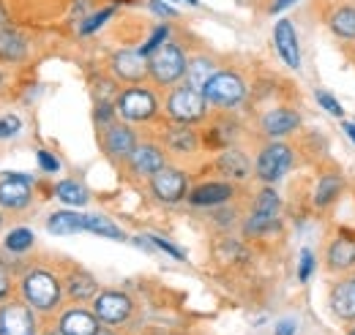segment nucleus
Wrapping results in <instances>:
<instances>
[{"mask_svg": "<svg viewBox=\"0 0 355 335\" xmlns=\"http://www.w3.org/2000/svg\"><path fill=\"white\" fill-rule=\"evenodd\" d=\"M186 55L180 52V46L164 42L150 57H148V74L159 84H173L186 74Z\"/></svg>", "mask_w": 355, "mask_h": 335, "instance_id": "obj_1", "label": "nucleus"}, {"mask_svg": "<svg viewBox=\"0 0 355 335\" xmlns=\"http://www.w3.org/2000/svg\"><path fill=\"white\" fill-rule=\"evenodd\" d=\"M22 294L36 311H52L60 302V284L52 273L46 270H33L22 278Z\"/></svg>", "mask_w": 355, "mask_h": 335, "instance_id": "obj_2", "label": "nucleus"}, {"mask_svg": "<svg viewBox=\"0 0 355 335\" xmlns=\"http://www.w3.org/2000/svg\"><path fill=\"white\" fill-rule=\"evenodd\" d=\"M205 96L200 93V90H191V87H178L175 93L170 96V101H167V112H170V118L178 120V123H194V120H200L202 115H205Z\"/></svg>", "mask_w": 355, "mask_h": 335, "instance_id": "obj_3", "label": "nucleus"}, {"mask_svg": "<svg viewBox=\"0 0 355 335\" xmlns=\"http://www.w3.org/2000/svg\"><path fill=\"white\" fill-rule=\"evenodd\" d=\"M279 208H282L279 194L273 188H263L257 202H254L249 221H246V235H266V232H270L276 226V221H279Z\"/></svg>", "mask_w": 355, "mask_h": 335, "instance_id": "obj_4", "label": "nucleus"}, {"mask_svg": "<svg viewBox=\"0 0 355 335\" xmlns=\"http://www.w3.org/2000/svg\"><path fill=\"white\" fill-rule=\"evenodd\" d=\"M246 87H243V80L238 74H230V71H219L214 74V80L205 84L202 96L208 104H216V107H232L243 98Z\"/></svg>", "mask_w": 355, "mask_h": 335, "instance_id": "obj_5", "label": "nucleus"}, {"mask_svg": "<svg viewBox=\"0 0 355 335\" xmlns=\"http://www.w3.org/2000/svg\"><path fill=\"white\" fill-rule=\"evenodd\" d=\"M290 164H293V150L282 142H270L257 159V177L266 183H276L287 174Z\"/></svg>", "mask_w": 355, "mask_h": 335, "instance_id": "obj_6", "label": "nucleus"}, {"mask_svg": "<svg viewBox=\"0 0 355 335\" xmlns=\"http://www.w3.org/2000/svg\"><path fill=\"white\" fill-rule=\"evenodd\" d=\"M118 112H121V118L134 120V123L150 120L156 115V98L148 90H142V87L123 90L121 98H118Z\"/></svg>", "mask_w": 355, "mask_h": 335, "instance_id": "obj_7", "label": "nucleus"}, {"mask_svg": "<svg viewBox=\"0 0 355 335\" xmlns=\"http://www.w3.org/2000/svg\"><path fill=\"white\" fill-rule=\"evenodd\" d=\"M36 322L25 302H8L0 311V335H33Z\"/></svg>", "mask_w": 355, "mask_h": 335, "instance_id": "obj_8", "label": "nucleus"}, {"mask_svg": "<svg viewBox=\"0 0 355 335\" xmlns=\"http://www.w3.org/2000/svg\"><path fill=\"white\" fill-rule=\"evenodd\" d=\"M96 316L107 325H121L132 314V300L123 292H101L96 297Z\"/></svg>", "mask_w": 355, "mask_h": 335, "instance_id": "obj_9", "label": "nucleus"}, {"mask_svg": "<svg viewBox=\"0 0 355 335\" xmlns=\"http://www.w3.org/2000/svg\"><path fill=\"white\" fill-rule=\"evenodd\" d=\"M31 177L28 174H6L0 180V208L22 210L31 202Z\"/></svg>", "mask_w": 355, "mask_h": 335, "instance_id": "obj_10", "label": "nucleus"}, {"mask_svg": "<svg viewBox=\"0 0 355 335\" xmlns=\"http://www.w3.org/2000/svg\"><path fill=\"white\" fill-rule=\"evenodd\" d=\"M150 185H153V194H156L162 202H170V205H173V202H180V199L186 197V174H183L180 169L164 167L162 172L153 174Z\"/></svg>", "mask_w": 355, "mask_h": 335, "instance_id": "obj_11", "label": "nucleus"}, {"mask_svg": "<svg viewBox=\"0 0 355 335\" xmlns=\"http://www.w3.org/2000/svg\"><path fill=\"white\" fill-rule=\"evenodd\" d=\"M273 44H276V52L282 55V60L290 66V69H301V49H298V36H295V28L290 19H279L276 28H273Z\"/></svg>", "mask_w": 355, "mask_h": 335, "instance_id": "obj_12", "label": "nucleus"}, {"mask_svg": "<svg viewBox=\"0 0 355 335\" xmlns=\"http://www.w3.org/2000/svg\"><path fill=\"white\" fill-rule=\"evenodd\" d=\"M112 71L126 80V82H139L145 74H148V57L142 52H132V49H123L112 57Z\"/></svg>", "mask_w": 355, "mask_h": 335, "instance_id": "obj_13", "label": "nucleus"}, {"mask_svg": "<svg viewBox=\"0 0 355 335\" xmlns=\"http://www.w3.org/2000/svg\"><path fill=\"white\" fill-rule=\"evenodd\" d=\"M104 147L112 159H132V153L137 150V139H134L132 128L112 123L104 134Z\"/></svg>", "mask_w": 355, "mask_h": 335, "instance_id": "obj_14", "label": "nucleus"}, {"mask_svg": "<svg viewBox=\"0 0 355 335\" xmlns=\"http://www.w3.org/2000/svg\"><path fill=\"white\" fill-rule=\"evenodd\" d=\"M230 197H232L230 183H205L189 194V202L197 208H219L224 202H230Z\"/></svg>", "mask_w": 355, "mask_h": 335, "instance_id": "obj_15", "label": "nucleus"}, {"mask_svg": "<svg viewBox=\"0 0 355 335\" xmlns=\"http://www.w3.org/2000/svg\"><path fill=\"white\" fill-rule=\"evenodd\" d=\"M301 126V118L293 112V109H270L266 118H263V131H266L268 136H287V134H293L295 128Z\"/></svg>", "mask_w": 355, "mask_h": 335, "instance_id": "obj_16", "label": "nucleus"}, {"mask_svg": "<svg viewBox=\"0 0 355 335\" xmlns=\"http://www.w3.org/2000/svg\"><path fill=\"white\" fill-rule=\"evenodd\" d=\"M132 169L137 174H156L164 169V153L156 145H137L132 153Z\"/></svg>", "mask_w": 355, "mask_h": 335, "instance_id": "obj_17", "label": "nucleus"}, {"mask_svg": "<svg viewBox=\"0 0 355 335\" xmlns=\"http://www.w3.org/2000/svg\"><path fill=\"white\" fill-rule=\"evenodd\" d=\"M331 308L339 319H355V278L342 281L331 292Z\"/></svg>", "mask_w": 355, "mask_h": 335, "instance_id": "obj_18", "label": "nucleus"}, {"mask_svg": "<svg viewBox=\"0 0 355 335\" xmlns=\"http://www.w3.org/2000/svg\"><path fill=\"white\" fill-rule=\"evenodd\" d=\"M60 330L66 335H96L98 333V322L88 311H69L60 319Z\"/></svg>", "mask_w": 355, "mask_h": 335, "instance_id": "obj_19", "label": "nucleus"}, {"mask_svg": "<svg viewBox=\"0 0 355 335\" xmlns=\"http://www.w3.org/2000/svg\"><path fill=\"white\" fill-rule=\"evenodd\" d=\"M46 229L52 235H77V232H85V215L71 212V210L52 212L49 221H46Z\"/></svg>", "mask_w": 355, "mask_h": 335, "instance_id": "obj_20", "label": "nucleus"}, {"mask_svg": "<svg viewBox=\"0 0 355 335\" xmlns=\"http://www.w3.org/2000/svg\"><path fill=\"white\" fill-rule=\"evenodd\" d=\"M214 74H216L214 60H208V57H194V60L186 66V87L202 93L205 84L214 80Z\"/></svg>", "mask_w": 355, "mask_h": 335, "instance_id": "obj_21", "label": "nucleus"}, {"mask_svg": "<svg viewBox=\"0 0 355 335\" xmlns=\"http://www.w3.org/2000/svg\"><path fill=\"white\" fill-rule=\"evenodd\" d=\"M25 52H28V42H25L17 30H11V28H0V60H6V63H17V60L25 57Z\"/></svg>", "mask_w": 355, "mask_h": 335, "instance_id": "obj_22", "label": "nucleus"}, {"mask_svg": "<svg viewBox=\"0 0 355 335\" xmlns=\"http://www.w3.org/2000/svg\"><path fill=\"white\" fill-rule=\"evenodd\" d=\"M355 264V243L353 240H336L328 248V267L331 270H350Z\"/></svg>", "mask_w": 355, "mask_h": 335, "instance_id": "obj_23", "label": "nucleus"}, {"mask_svg": "<svg viewBox=\"0 0 355 335\" xmlns=\"http://www.w3.org/2000/svg\"><path fill=\"white\" fill-rule=\"evenodd\" d=\"M96 289H98V284H96V278L90 273L77 270V273H71L66 278V292L71 294L74 300H90L96 294Z\"/></svg>", "mask_w": 355, "mask_h": 335, "instance_id": "obj_24", "label": "nucleus"}, {"mask_svg": "<svg viewBox=\"0 0 355 335\" xmlns=\"http://www.w3.org/2000/svg\"><path fill=\"white\" fill-rule=\"evenodd\" d=\"M339 194H342V177L339 174H325V177H320V183L314 188V205L328 208V205L336 202Z\"/></svg>", "mask_w": 355, "mask_h": 335, "instance_id": "obj_25", "label": "nucleus"}, {"mask_svg": "<svg viewBox=\"0 0 355 335\" xmlns=\"http://www.w3.org/2000/svg\"><path fill=\"white\" fill-rule=\"evenodd\" d=\"M219 169H222L227 177H232V180H246L252 167H249V159L243 153L227 150V153H222V159H219Z\"/></svg>", "mask_w": 355, "mask_h": 335, "instance_id": "obj_26", "label": "nucleus"}, {"mask_svg": "<svg viewBox=\"0 0 355 335\" xmlns=\"http://www.w3.org/2000/svg\"><path fill=\"white\" fill-rule=\"evenodd\" d=\"M167 145L175 153H194L197 150V136H194V131L186 128V123H180V126L167 131Z\"/></svg>", "mask_w": 355, "mask_h": 335, "instance_id": "obj_27", "label": "nucleus"}, {"mask_svg": "<svg viewBox=\"0 0 355 335\" xmlns=\"http://www.w3.org/2000/svg\"><path fill=\"white\" fill-rule=\"evenodd\" d=\"M55 194H58L60 202H66V205H71V208H83V205L88 202V191H85V185H80V183H74V180H63V183H58Z\"/></svg>", "mask_w": 355, "mask_h": 335, "instance_id": "obj_28", "label": "nucleus"}, {"mask_svg": "<svg viewBox=\"0 0 355 335\" xmlns=\"http://www.w3.org/2000/svg\"><path fill=\"white\" fill-rule=\"evenodd\" d=\"M85 229L93 232V235H101V237H110V240H126L123 229L115 226L110 218L104 215H85Z\"/></svg>", "mask_w": 355, "mask_h": 335, "instance_id": "obj_29", "label": "nucleus"}, {"mask_svg": "<svg viewBox=\"0 0 355 335\" xmlns=\"http://www.w3.org/2000/svg\"><path fill=\"white\" fill-rule=\"evenodd\" d=\"M331 30L342 39H355V8H339L331 17Z\"/></svg>", "mask_w": 355, "mask_h": 335, "instance_id": "obj_30", "label": "nucleus"}, {"mask_svg": "<svg viewBox=\"0 0 355 335\" xmlns=\"http://www.w3.org/2000/svg\"><path fill=\"white\" fill-rule=\"evenodd\" d=\"M33 246V232L31 229H14V232H8V237H6V248L8 251H28Z\"/></svg>", "mask_w": 355, "mask_h": 335, "instance_id": "obj_31", "label": "nucleus"}, {"mask_svg": "<svg viewBox=\"0 0 355 335\" xmlns=\"http://www.w3.org/2000/svg\"><path fill=\"white\" fill-rule=\"evenodd\" d=\"M317 101H320V104H322V107H325V109H328L334 118H342V115H345L342 104H339V101H336L331 93H325V90H317Z\"/></svg>", "mask_w": 355, "mask_h": 335, "instance_id": "obj_32", "label": "nucleus"}, {"mask_svg": "<svg viewBox=\"0 0 355 335\" xmlns=\"http://www.w3.org/2000/svg\"><path fill=\"white\" fill-rule=\"evenodd\" d=\"M110 17H112V8H104V11L93 14L90 19H85V25L80 28V33H85V36H88V33H93L96 28H101V25H104V19H110Z\"/></svg>", "mask_w": 355, "mask_h": 335, "instance_id": "obj_33", "label": "nucleus"}, {"mask_svg": "<svg viewBox=\"0 0 355 335\" xmlns=\"http://www.w3.org/2000/svg\"><path fill=\"white\" fill-rule=\"evenodd\" d=\"M164 42H167V28H156V33L150 36V42L145 44L139 52H142V55H153V52H156Z\"/></svg>", "mask_w": 355, "mask_h": 335, "instance_id": "obj_34", "label": "nucleus"}, {"mask_svg": "<svg viewBox=\"0 0 355 335\" xmlns=\"http://www.w3.org/2000/svg\"><path fill=\"white\" fill-rule=\"evenodd\" d=\"M19 131V118H14V115H8V118H0V139H6V136H14Z\"/></svg>", "mask_w": 355, "mask_h": 335, "instance_id": "obj_35", "label": "nucleus"}, {"mask_svg": "<svg viewBox=\"0 0 355 335\" xmlns=\"http://www.w3.org/2000/svg\"><path fill=\"white\" fill-rule=\"evenodd\" d=\"M148 240H150V243H153L156 248H162V251H167V253H170V256H175V259H183V251H180V248H175L173 243H167L164 237H156V235H148Z\"/></svg>", "mask_w": 355, "mask_h": 335, "instance_id": "obj_36", "label": "nucleus"}, {"mask_svg": "<svg viewBox=\"0 0 355 335\" xmlns=\"http://www.w3.org/2000/svg\"><path fill=\"white\" fill-rule=\"evenodd\" d=\"M311 270H314V256H311V251H304L301 253V270H298V278L306 284L311 275Z\"/></svg>", "mask_w": 355, "mask_h": 335, "instance_id": "obj_37", "label": "nucleus"}, {"mask_svg": "<svg viewBox=\"0 0 355 335\" xmlns=\"http://www.w3.org/2000/svg\"><path fill=\"white\" fill-rule=\"evenodd\" d=\"M39 164H42L44 172H58V169H60L58 159H55V156H49L46 150H39Z\"/></svg>", "mask_w": 355, "mask_h": 335, "instance_id": "obj_38", "label": "nucleus"}, {"mask_svg": "<svg viewBox=\"0 0 355 335\" xmlns=\"http://www.w3.org/2000/svg\"><path fill=\"white\" fill-rule=\"evenodd\" d=\"M295 322L293 319H282L279 325H276V330H273V335H295Z\"/></svg>", "mask_w": 355, "mask_h": 335, "instance_id": "obj_39", "label": "nucleus"}, {"mask_svg": "<svg viewBox=\"0 0 355 335\" xmlns=\"http://www.w3.org/2000/svg\"><path fill=\"white\" fill-rule=\"evenodd\" d=\"M150 8H153L156 14H162V17H175V8H170V6H164V3H159V0H150Z\"/></svg>", "mask_w": 355, "mask_h": 335, "instance_id": "obj_40", "label": "nucleus"}, {"mask_svg": "<svg viewBox=\"0 0 355 335\" xmlns=\"http://www.w3.org/2000/svg\"><path fill=\"white\" fill-rule=\"evenodd\" d=\"M8 289H11V281H8V273L0 267V300L8 294Z\"/></svg>", "mask_w": 355, "mask_h": 335, "instance_id": "obj_41", "label": "nucleus"}, {"mask_svg": "<svg viewBox=\"0 0 355 335\" xmlns=\"http://www.w3.org/2000/svg\"><path fill=\"white\" fill-rule=\"evenodd\" d=\"M96 118H98L101 123H107V120L112 118V107H110V104H101V107H98V115H96Z\"/></svg>", "mask_w": 355, "mask_h": 335, "instance_id": "obj_42", "label": "nucleus"}, {"mask_svg": "<svg viewBox=\"0 0 355 335\" xmlns=\"http://www.w3.org/2000/svg\"><path fill=\"white\" fill-rule=\"evenodd\" d=\"M293 3H295V0H276V3L270 6V11H273V14H276V11H284V8L293 6Z\"/></svg>", "mask_w": 355, "mask_h": 335, "instance_id": "obj_43", "label": "nucleus"}, {"mask_svg": "<svg viewBox=\"0 0 355 335\" xmlns=\"http://www.w3.org/2000/svg\"><path fill=\"white\" fill-rule=\"evenodd\" d=\"M345 131H347V136L355 142V123H345Z\"/></svg>", "mask_w": 355, "mask_h": 335, "instance_id": "obj_44", "label": "nucleus"}, {"mask_svg": "<svg viewBox=\"0 0 355 335\" xmlns=\"http://www.w3.org/2000/svg\"><path fill=\"white\" fill-rule=\"evenodd\" d=\"M46 335H66L63 330H52V333H46Z\"/></svg>", "mask_w": 355, "mask_h": 335, "instance_id": "obj_45", "label": "nucleus"}, {"mask_svg": "<svg viewBox=\"0 0 355 335\" xmlns=\"http://www.w3.org/2000/svg\"><path fill=\"white\" fill-rule=\"evenodd\" d=\"M96 335H112V333H110V330H98Z\"/></svg>", "mask_w": 355, "mask_h": 335, "instance_id": "obj_46", "label": "nucleus"}, {"mask_svg": "<svg viewBox=\"0 0 355 335\" xmlns=\"http://www.w3.org/2000/svg\"><path fill=\"white\" fill-rule=\"evenodd\" d=\"M189 3H191V6H197V0H189Z\"/></svg>", "mask_w": 355, "mask_h": 335, "instance_id": "obj_47", "label": "nucleus"}, {"mask_svg": "<svg viewBox=\"0 0 355 335\" xmlns=\"http://www.w3.org/2000/svg\"><path fill=\"white\" fill-rule=\"evenodd\" d=\"M350 335H355V327H353V333H350Z\"/></svg>", "mask_w": 355, "mask_h": 335, "instance_id": "obj_48", "label": "nucleus"}, {"mask_svg": "<svg viewBox=\"0 0 355 335\" xmlns=\"http://www.w3.org/2000/svg\"><path fill=\"white\" fill-rule=\"evenodd\" d=\"M118 3H123V0H118Z\"/></svg>", "mask_w": 355, "mask_h": 335, "instance_id": "obj_49", "label": "nucleus"}, {"mask_svg": "<svg viewBox=\"0 0 355 335\" xmlns=\"http://www.w3.org/2000/svg\"><path fill=\"white\" fill-rule=\"evenodd\" d=\"M0 224H3V218H0Z\"/></svg>", "mask_w": 355, "mask_h": 335, "instance_id": "obj_50", "label": "nucleus"}, {"mask_svg": "<svg viewBox=\"0 0 355 335\" xmlns=\"http://www.w3.org/2000/svg\"><path fill=\"white\" fill-rule=\"evenodd\" d=\"M0 80H3V77H0Z\"/></svg>", "mask_w": 355, "mask_h": 335, "instance_id": "obj_51", "label": "nucleus"}]
</instances>
